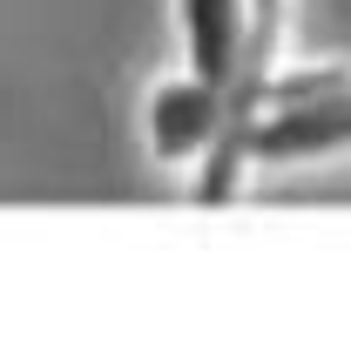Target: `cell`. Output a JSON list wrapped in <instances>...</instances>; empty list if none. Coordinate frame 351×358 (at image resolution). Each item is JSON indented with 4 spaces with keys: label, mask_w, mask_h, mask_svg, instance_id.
<instances>
[{
    "label": "cell",
    "mask_w": 351,
    "mask_h": 358,
    "mask_svg": "<svg viewBox=\"0 0 351 358\" xmlns=\"http://www.w3.org/2000/svg\"><path fill=\"white\" fill-rule=\"evenodd\" d=\"M156 156H169V162H182V156H196V149H210L216 142V129H223V88L216 81H176V88H162L156 95Z\"/></svg>",
    "instance_id": "1"
},
{
    "label": "cell",
    "mask_w": 351,
    "mask_h": 358,
    "mask_svg": "<svg viewBox=\"0 0 351 358\" xmlns=\"http://www.w3.org/2000/svg\"><path fill=\"white\" fill-rule=\"evenodd\" d=\"M182 27H189V61L203 81H230L236 48H243V7L236 0H182Z\"/></svg>",
    "instance_id": "2"
}]
</instances>
